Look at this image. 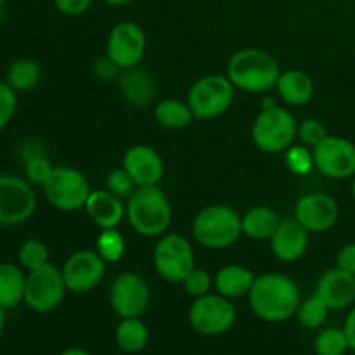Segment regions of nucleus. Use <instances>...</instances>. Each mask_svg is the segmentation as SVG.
<instances>
[{
	"instance_id": "f257e3e1",
	"label": "nucleus",
	"mask_w": 355,
	"mask_h": 355,
	"mask_svg": "<svg viewBox=\"0 0 355 355\" xmlns=\"http://www.w3.org/2000/svg\"><path fill=\"white\" fill-rule=\"evenodd\" d=\"M253 314L266 322H284L297 314L302 302L300 288L290 276L267 272L255 277L248 293Z\"/></svg>"
},
{
	"instance_id": "f03ea898",
	"label": "nucleus",
	"mask_w": 355,
	"mask_h": 355,
	"mask_svg": "<svg viewBox=\"0 0 355 355\" xmlns=\"http://www.w3.org/2000/svg\"><path fill=\"white\" fill-rule=\"evenodd\" d=\"M279 75L277 59L262 49H241L227 62V78L232 85L250 94H266L276 89Z\"/></svg>"
},
{
	"instance_id": "7ed1b4c3",
	"label": "nucleus",
	"mask_w": 355,
	"mask_h": 355,
	"mask_svg": "<svg viewBox=\"0 0 355 355\" xmlns=\"http://www.w3.org/2000/svg\"><path fill=\"white\" fill-rule=\"evenodd\" d=\"M172 217V205L159 186L137 187L125 205V218L144 238H162L168 231Z\"/></svg>"
},
{
	"instance_id": "20e7f679",
	"label": "nucleus",
	"mask_w": 355,
	"mask_h": 355,
	"mask_svg": "<svg viewBox=\"0 0 355 355\" xmlns=\"http://www.w3.org/2000/svg\"><path fill=\"white\" fill-rule=\"evenodd\" d=\"M193 236L208 250L231 248L243 236L241 215L229 205L205 207L194 217Z\"/></svg>"
},
{
	"instance_id": "39448f33",
	"label": "nucleus",
	"mask_w": 355,
	"mask_h": 355,
	"mask_svg": "<svg viewBox=\"0 0 355 355\" xmlns=\"http://www.w3.org/2000/svg\"><path fill=\"white\" fill-rule=\"evenodd\" d=\"M298 123L286 107H262L252 125V137L257 148L269 155L284 153L297 139Z\"/></svg>"
},
{
	"instance_id": "423d86ee",
	"label": "nucleus",
	"mask_w": 355,
	"mask_h": 355,
	"mask_svg": "<svg viewBox=\"0 0 355 355\" xmlns=\"http://www.w3.org/2000/svg\"><path fill=\"white\" fill-rule=\"evenodd\" d=\"M236 87L227 75H205L193 83L187 101L196 120H214L231 110Z\"/></svg>"
},
{
	"instance_id": "0eeeda50",
	"label": "nucleus",
	"mask_w": 355,
	"mask_h": 355,
	"mask_svg": "<svg viewBox=\"0 0 355 355\" xmlns=\"http://www.w3.org/2000/svg\"><path fill=\"white\" fill-rule=\"evenodd\" d=\"M42 189L49 203L66 214L83 210L92 193L85 173L66 165L54 166L51 177Z\"/></svg>"
},
{
	"instance_id": "6e6552de",
	"label": "nucleus",
	"mask_w": 355,
	"mask_h": 355,
	"mask_svg": "<svg viewBox=\"0 0 355 355\" xmlns=\"http://www.w3.org/2000/svg\"><path fill=\"white\" fill-rule=\"evenodd\" d=\"M191 328L203 336H218L231 331L238 319V311L229 298L208 293L194 298L187 312Z\"/></svg>"
},
{
	"instance_id": "1a4fd4ad",
	"label": "nucleus",
	"mask_w": 355,
	"mask_h": 355,
	"mask_svg": "<svg viewBox=\"0 0 355 355\" xmlns=\"http://www.w3.org/2000/svg\"><path fill=\"white\" fill-rule=\"evenodd\" d=\"M155 270L168 283H182L194 269V250L189 239L177 232H165L153 252Z\"/></svg>"
},
{
	"instance_id": "9d476101",
	"label": "nucleus",
	"mask_w": 355,
	"mask_h": 355,
	"mask_svg": "<svg viewBox=\"0 0 355 355\" xmlns=\"http://www.w3.org/2000/svg\"><path fill=\"white\" fill-rule=\"evenodd\" d=\"M66 293L68 286L62 277V270L52 266L51 262L40 269L28 272L24 304L30 311L37 314H49L62 304Z\"/></svg>"
},
{
	"instance_id": "9b49d317",
	"label": "nucleus",
	"mask_w": 355,
	"mask_h": 355,
	"mask_svg": "<svg viewBox=\"0 0 355 355\" xmlns=\"http://www.w3.org/2000/svg\"><path fill=\"white\" fill-rule=\"evenodd\" d=\"M151 304V290L141 274H118L110 286V305L120 319L141 318Z\"/></svg>"
},
{
	"instance_id": "f8f14e48",
	"label": "nucleus",
	"mask_w": 355,
	"mask_h": 355,
	"mask_svg": "<svg viewBox=\"0 0 355 355\" xmlns=\"http://www.w3.org/2000/svg\"><path fill=\"white\" fill-rule=\"evenodd\" d=\"M37 210V194L26 179L0 175V225H19Z\"/></svg>"
},
{
	"instance_id": "ddd939ff",
	"label": "nucleus",
	"mask_w": 355,
	"mask_h": 355,
	"mask_svg": "<svg viewBox=\"0 0 355 355\" xmlns=\"http://www.w3.org/2000/svg\"><path fill=\"white\" fill-rule=\"evenodd\" d=\"M314 166L321 175L331 180L355 177V144L342 135L329 134L314 149Z\"/></svg>"
},
{
	"instance_id": "4468645a",
	"label": "nucleus",
	"mask_w": 355,
	"mask_h": 355,
	"mask_svg": "<svg viewBox=\"0 0 355 355\" xmlns=\"http://www.w3.org/2000/svg\"><path fill=\"white\" fill-rule=\"evenodd\" d=\"M148 47L146 31L135 21H121L114 24L106 42V55L121 69L141 64Z\"/></svg>"
},
{
	"instance_id": "2eb2a0df",
	"label": "nucleus",
	"mask_w": 355,
	"mask_h": 355,
	"mask_svg": "<svg viewBox=\"0 0 355 355\" xmlns=\"http://www.w3.org/2000/svg\"><path fill=\"white\" fill-rule=\"evenodd\" d=\"M106 263L96 250H80L73 253L61 269L68 291L82 295L96 290L106 276Z\"/></svg>"
},
{
	"instance_id": "dca6fc26",
	"label": "nucleus",
	"mask_w": 355,
	"mask_h": 355,
	"mask_svg": "<svg viewBox=\"0 0 355 355\" xmlns=\"http://www.w3.org/2000/svg\"><path fill=\"white\" fill-rule=\"evenodd\" d=\"M340 208L335 198L326 193H309L297 201L295 218L309 232H326L335 227Z\"/></svg>"
},
{
	"instance_id": "f3484780",
	"label": "nucleus",
	"mask_w": 355,
	"mask_h": 355,
	"mask_svg": "<svg viewBox=\"0 0 355 355\" xmlns=\"http://www.w3.org/2000/svg\"><path fill=\"white\" fill-rule=\"evenodd\" d=\"M123 166L137 187L158 186L165 175V162L153 146L135 144L123 155Z\"/></svg>"
},
{
	"instance_id": "a211bd4d",
	"label": "nucleus",
	"mask_w": 355,
	"mask_h": 355,
	"mask_svg": "<svg viewBox=\"0 0 355 355\" xmlns=\"http://www.w3.org/2000/svg\"><path fill=\"white\" fill-rule=\"evenodd\" d=\"M315 297L321 298L329 311H343L355 304V276L333 267L318 279L314 288Z\"/></svg>"
},
{
	"instance_id": "6ab92c4d",
	"label": "nucleus",
	"mask_w": 355,
	"mask_h": 355,
	"mask_svg": "<svg viewBox=\"0 0 355 355\" xmlns=\"http://www.w3.org/2000/svg\"><path fill=\"white\" fill-rule=\"evenodd\" d=\"M270 250L281 262H297L305 255L309 248V231L297 218H284L279 222L276 232L272 234Z\"/></svg>"
},
{
	"instance_id": "aec40b11",
	"label": "nucleus",
	"mask_w": 355,
	"mask_h": 355,
	"mask_svg": "<svg viewBox=\"0 0 355 355\" xmlns=\"http://www.w3.org/2000/svg\"><path fill=\"white\" fill-rule=\"evenodd\" d=\"M118 87L130 106L137 107V110H146L153 104L156 96V83L151 73L146 69L134 66V68L121 69L120 76H118Z\"/></svg>"
},
{
	"instance_id": "412c9836",
	"label": "nucleus",
	"mask_w": 355,
	"mask_h": 355,
	"mask_svg": "<svg viewBox=\"0 0 355 355\" xmlns=\"http://www.w3.org/2000/svg\"><path fill=\"white\" fill-rule=\"evenodd\" d=\"M83 210L101 231L116 229L125 218L123 200L111 194L107 189L92 191Z\"/></svg>"
},
{
	"instance_id": "4be33fe9",
	"label": "nucleus",
	"mask_w": 355,
	"mask_h": 355,
	"mask_svg": "<svg viewBox=\"0 0 355 355\" xmlns=\"http://www.w3.org/2000/svg\"><path fill=\"white\" fill-rule=\"evenodd\" d=\"M255 274L252 269L239 263H229L224 266L214 277V288L218 295L229 298V300H238V298L248 297L253 283H255Z\"/></svg>"
},
{
	"instance_id": "5701e85b",
	"label": "nucleus",
	"mask_w": 355,
	"mask_h": 355,
	"mask_svg": "<svg viewBox=\"0 0 355 355\" xmlns=\"http://www.w3.org/2000/svg\"><path fill=\"white\" fill-rule=\"evenodd\" d=\"M276 90L288 106H305L315 94L314 80L302 69L281 71L276 83Z\"/></svg>"
},
{
	"instance_id": "b1692460",
	"label": "nucleus",
	"mask_w": 355,
	"mask_h": 355,
	"mask_svg": "<svg viewBox=\"0 0 355 355\" xmlns=\"http://www.w3.org/2000/svg\"><path fill=\"white\" fill-rule=\"evenodd\" d=\"M281 218L274 208L266 205H257L252 207L245 215H241V229L243 236L255 241L270 239L279 225Z\"/></svg>"
},
{
	"instance_id": "393cba45",
	"label": "nucleus",
	"mask_w": 355,
	"mask_h": 355,
	"mask_svg": "<svg viewBox=\"0 0 355 355\" xmlns=\"http://www.w3.org/2000/svg\"><path fill=\"white\" fill-rule=\"evenodd\" d=\"M26 276L21 266L3 262L0 263V307L10 311L24 304Z\"/></svg>"
},
{
	"instance_id": "a878e982",
	"label": "nucleus",
	"mask_w": 355,
	"mask_h": 355,
	"mask_svg": "<svg viewBox=\"0 0 355 355\" xmlns=\"http://www.w3.org/2000/svg\"><path fill=\"white\" fill-rule=\"evenodd\" d=\"M114 342L125 354H139L148 347L149 329L141 318L120 319L114 329Z\"/></svg>"
},
{
	"instance_id": "bb28decb",
	"label": "nucleus",
	"mask_w": 355,
	"mask_h": 355,
	"mask_svg": "<svg viewBox=\"0 0 355 355\" xmlns=\"http://www.w3.org/2000/svg\"><path fill=\"white\" fill-rule=\"evenodd\" d=\"M155 120L170 130H182L193 123L194 118L189 104L179 99H163L155 106Z\"/></svg>"
},
{
	"instance_id": "cd10ccee",
	"label": "nucleus",
	"mask_w": 355,
	"mask_h": 355,
	"mask_svg": "<svg viewBox=\"0 0 355 355\" xmlns=\"http://www.w3.org/2000/svg\"><path fill=\"white\" fill-rule=\"evenodd\" d=\"M42 69L38 62L33 59H17L7 69L6 82L12 87L16 92H26V90L35 89L40 83Z\"/></svg>"
},
{
	"instance_id": "c85d7f7f",
	"label": "nucleus",
	"mask_w": 355,
	"mask_h": 355,
	"mask_svg": "<svg viewBox=\"0 0 355 355\" xmlns=\"http://www.w3.org/2000/svg\"><path fill=\"white\" fill-rule=\"evenodd\" d=\"M328 314H329L328 305H326L319 297L312 295V297H309L307 300L300 302L295 318H297L298 324H300L302 328L318 329L324 324L326 319H328Z\"/></svg>"
},
{
	"instance_id": "c756f323",
	"label": "nucleus",
	"mask_w": 355,
	"mask_h": 355,
	"mask_svg": "<svg viewBox=\"0 0 355 355\" xmlns=\"http://www.w3.org/2000/svg\"><path fill=\"white\" fill-rule=\"evenodd\" d=\"M17 260L24 270L31 272L49 263V248L40 239L30 238L17 250Z\"/></svg>"
},
{
	"instance_id": "7c9ffc66",
	"label": "nucleus",
	"mask_w": 355,
	"mask_h": 355,
	"mask_svg": "<svg viewBox=\"0 0 355 355\" xmlns=\"http://www.w3.org/2000/svg\"><path fill=\"white\" fill-rule=\"evenodd\" d=\"M350 350L343 328H326L314 342L315 355H345Z\"/></svg>"
},
{
	"instance_id": "2f4dec72",
	"label": "nucleus",
	"mask_w": 355,
	"mask_h": 355,
	"mask_svg": "<svg viewBox=\"0 0 355 355\" xmlns=\"http://www.w3.org/2000/svg\"><path fill=\"white\" fill-rule=\"evenodd\" d=\"M96 252L106 260L114 263L125 255V238L118 229H103L96 239Z\"/></svg>"
},
{
	"instance_id": "473e14b6",
	"label": "nucleus",
	"mask_w": 355,
	"mask_h": 355,
	"mask_svg": "<svg viewBox=\"0 0 355 355\" xmlns=\"http://www.w3.org/2000/svg\"><path fill=\"white\" fill-rule=\"evenodd\" d=\"M284 162H286L288 170L295 175H309L314 166V153L307 146H290L284 151Z\"/></svg>"
},
{
	"instance_id": "72a5a7b5",
	"label": "nucleus",
	"mask_w": 355,
	"mask_h": 355,
	"mask_svg": "<svg viewBox=\"0 0 355 355\" xmlns=\"http://www.w3.org/2000/svg\"><path fill=\"white\" fill-rule=\"evenodd\" d=\"M106 189L110 191L111 194L120 198V200H128V198L132 196V193L137 189V184H135L134 179L128 175L127 170L121 166V168H114L107 173Z\"/></svg>"
},
{
	"instance_id": "f704fd0d",
	"label": "nucleus",
	"mask_w": 355,
	"mask_h": 355,
	"mask_svg": "<svg viewBox=\"0 0 355 355\" xmlns=\"http://www.w3.org/2000/svg\"><path fill=\"white\" fill-rule=\"evenodd\" d=\"M54 165L51 163V159L47 158V155L38 156V158L30 159V162L24 163V179L31 184V186H45V182L51 177Z\"/></svg>"
},
{
	"instance_id": "c9c22d12",
	"label": "nucleus",
	"mask_w": 355,
	"mask_h": 355,
	"mask_svg": "<svg viewBox=\"0 0 355 355\" xmlns=\"http://www.w3.org/2000/svg\"><path fill=\"white\" fill-rule=\"evenodd\" d=\"M328 135V128H326L324 123L319 121L318 118H307V120H304L298 125L297 137L300 139L302 144L307 146V148L311 149H314L315 146L321 141H324Z\"/></svg>"
},
{
	"instance_id": "e433bc0d",
	"label": "nucleus",
	"mask_w": 355,
	"mask_h": 355,
	"mask_svg": "<svg viewBox=\"0 0 355 355\" xmlns=\"http://www.w3.org/2000/svg\"><path fill=\"white\" fill-rule=\"evenodd\" d=\"M184 284V291H186L189 297L193 298H200L205 297L214 288V279L210 277V274L203 269H196L194 267L189 274H187L186 279L182 281Z\"/></svg>"
},
{
	"instance_id": "4c0bfd02",
	"label": "nucleus",
	"mask_w": 355,
	"mask_h": 355,
	"mask_svg": "<svg viewBox=\"0 0 355 355\" xmlns=\"http://www.w3.org/2000/svg\"><path fill=\"white\" fill-rule=\"evenodd\" d=\"M17 110V92L7 82H0V130L12 121Z\"/></svg>"
},
{
	"instance_id": "58836bf2",
	"label": "nucleus",
	"mask_w": 355,
	"mask_h": 355,
	"mask_svg": "<svg viewBox=\"0 0 355 355\" xmlns=\"http://www.w3.org/2000/svg\"><path fill=\"white\" fill-rule=\"evenodd\" d=\"M94 3V0H54L55 9L61 14L69 17L82 16L87 10L90 9V6Z\"/></svg>"
},
{
	"instance_id": "ea45409f",
	"label": "nucleus",
	"mask_w": 355,
	"mask_h": 355,
	"mask_svg": "<svg viewBox=\"0 0 355 355\" xmlns=\"http://www.w3.org/2000/svg\"><path fill=\"white\" fill-rule=\"evenodd\" d=\"M94 73H96L97 78H101L103 82H107V80H118L120 76L121 68L106 55V58H99L96 62H94Z\"/></svg>"
},
{
	"instance_id": "a19ab883",
	"label": "nucleus",
	"mask_w": 355,
	"mask_h": 355,
	"mask_svg": "<svg viewBox=\"0 0 355 355\" xmlns=\"http://www.w3.org/2000/svg\"><path fill=\"white\" fill-rule=\"evenodd\" d=\"M336 267L355 276V243H347L336 253Z\"/></svg>"
},
{
	"instance_id": "79ce46f5",
	"label": "nucleus",
	"mask_w": 355,
	"mask_h": 355,
	"mask_svg": "<svg viewBox=\"0 0 355 355\" xmlns=\"http://www.w3.org/2000/svg\"><path fill=\"white\" fill-rule=\"evenodd\" d=\"M45 155V148L40 141H35V139H30V141H24L23 144L19 146V158L23 159V163L30 162V159L38 158V156Z\"/></svg>"
},
{
	"instance_id": "37998d69",
	"label": "nucleus",
	"mask_w": 355,
	"mask_h": 355,
	"mask_svg": "<svg viewBox=\"0 0 355 355\" xmlns=\"http://www.w3.org/2000/svg\"><path fill=\"white\" fill-rule=\"evenodd\" d=\"M343 331H345L347 340H349V347L352 352H355V304L349 311L345 319V324H343Z\"/></svg>"
},
{
	"instance_id": "c03bdc74",
	"label": "nucleus",
	"mask_w": 355,
	"mask_h": 355,
	"mask_svg": "<svg viewBox=\"0 0 355 355\" xmlns=\"http://www.w3.org/2000/svg\"><path fill=\"white\" fill-rule=\"evenodd\" d=\"M59 355H92V354L87 352V350H83V349H66V350H62Z\"/></svg>"
},
{
	"instance_id": "a18cd8bd",
	"label": "nucleus",
	"mask_w": 355,
	"mask_h": 355,
	"mask_svg": "<svg viewBox=\"0 0 355 355\" xmlns=\"http://www.w3.org/2000/svg\"><path fill=\"white\" fill-rule=\"evenodd\" d=\"M104 2L111 7H123L127 6V3H130L132 0H104Z\"/></svg>"
},
{
	"instance_id": "49530a36",
	"label": "nucleus",
	"mask_w": 355,
	"mask_h": 355,
	"mask_svg": "<svg viewBox=\"0 0 355 355\" xmlns=\"http://www.w3.org/2000/svg\"><path fill=\"white\" fill-rule=\"evenodd\" d=\"M3 329H6V309L0 307V338L3 335Z\"/></svg>"
},
{
	"instance_id": "de8ad7c7",
	"label": "nucleus",
	"mask_w": 355,
	"mask_h": 355,
	"mask_svg": "<svg viewBox=\"0 0 355 355\" xmlns=\"http://www.w3.org/2000/svg\"><path fill=\"white\" fill-rule=\"evenodd\" d=\"M352 198H354V203H355V177L352 180Z\"/></svg>"
},
{
	"instance_id": "09e8293b",
	"label": "nucleus",
	"mask_w": 355,
	"mask_h": 355,
	"mask_svg": "<svg viewBox=\"0 0 355 355\" xmlns=\"http://www.w3.org/2000/svg\"><path fill=\"white\" fill-rule=\"evenodd\" d=\"M0 6H2V3H0ZM0 17H2V9H0Z\"/></svg>"
},
{
	"instance_id": "8fccbe9b",
	"label": "nucleus",
	"mask_w": 355,
	"mask_h": 355,
	"mask_svg": "<svg viewBox=\"0 0 355 355\" xmlns=\"http://www.w3.org/2000/svg\"><path fill=\"white\" fill-rule=\"evenodd\" d=\"M3 2H6V0H0V3H3Z\"/></svg>"
}]
</instances>
